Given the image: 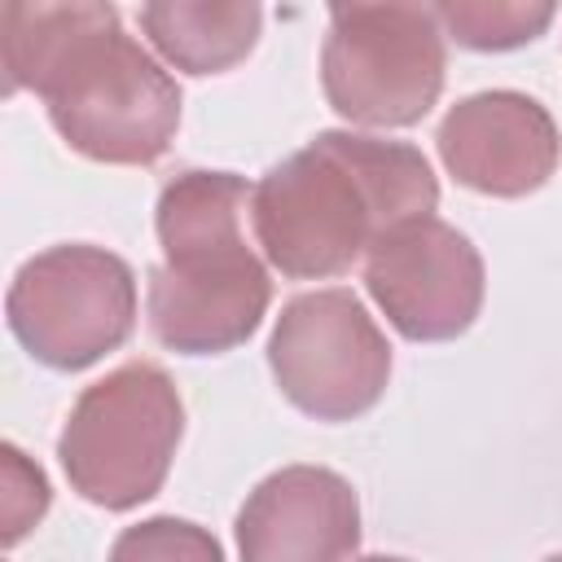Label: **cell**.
Masks as SVG:
<instances>
[{"label":"cell","instance_id":"obj_10","mask_svg":"<svg viewBox=\"0 0 562 562\" xmlns=\"http://www.w3.org/2000/svg\"><path fill=\"white\" fill-rule=\"evenodd\" d=\"M246 562H334L360 553L356 487L325 465H281L233 522Z\"/></svg>","mask_w":562,"mask_h":562},{"label":"cell","instance_id":"obj_9","mask_svg":"<svg viewBox=\"0 0 562 562\" xmlns=\"http://www.w3.org/2000/svg\"><path fill=\"white\" fill-rule=\"evenodd\" d=\"M435 149L457 184L487 198H527L558 171L562 136L536 97L487 88L443 114Z\"/></svg>","mask_w":562,"mask_h":562},{"label":"cell","instance_id":"obj_6","mask_svg":"<svg viewBox=\"0 0 562 562\" xmlns=\"http://www.w3.org/2000/svg\"><path fill=\"white\" fill-rule=\"evenodd\" d=\"M4 316L31 360L79 373L132 338L136 277L105 246H48L13 272Z\"/></svg>","mask_w":562,"mask_h":562},{"label":"cell","instance_id":"obj_2","mask_svg":"<svg viewBox=\"0 0 562 562\" xmlns=\"http://www.w3.org/2000/svg\"><path fill=\"white\" fill-rule=\"evenodd\" d=\"M439 180L417 145L316 132L250 189L263 259L290 281L342 277L391 228L435 215Z\"/></svg>","mask_w":562,"mask_h":562},{"label":"cell","instance_id":"obj_14","mask_svg":"<svg viewBox=\"0 0 562 562\" xmlns=\"http://www.w3.org/2000/svg\"><path fill=\"white\" fill-rule=\"evenodd\" d=\"M110 558H189V562H220L224 549L215 536H206L198 522H184V518H149L132 531H123L114 544H110Z\"/></svg>","mask_w":562,"mask_h":562},{"label":"cell","instance_id":"obj_1","mask_svg":"<svg viewBox=\"0 0 562 562\" xmlns=\"http://www.w3.org/2000/svg\"><path fill=\"white\" fill-rule=\"evenodd\" d=\"M4 88L35 92L57 136L105 167L158 162L180 127V83L110 0H4Z\"/></svg>","mask_w":562,"mask_h":562},{"label":"cell","instance_id":"obj_7","mask_svg":"<svg viewBox=\"0 0 562 562\" xmlns=\"http://www.w3.org/2000/svg\"><path fill=\"white\" fill-rule=\"evenodd\" d=\"M277 391L316 422L369 413L391 382V342L351 290H312L281 307L268 338Z\"/></svg>","mask_w":562,"mask_h":562},{"label":"cell","instance_id":"obj_11","mask_svg":"<svg viewBox=\"0 0 562 562\" xmlns=\"http://www.w3.org/2000/svg\"><path fill=\"white\" fill-rule=\"evenodd\" d=\"M263 31V0H145L140 35L184 75H224L250 57Z\"/></svg>","mask_w":562,"mask_h":562},{"label":"cell","instance_id":"obj_13","mask_svg":"<svg viewBox=\"0 0 562 562\" xmlns=\"http://www.w3.org/2000/svg\"><path fill=\"white\" fill-rule=\"evenodd\" d=\"M0 465H4V479H0V487H4V496H0V527L4 531H0V540H4V549H13L48 514V479L13 443L0 448Z\"/></svg>","mask_w":562,"mask_h":562},{"label":"cell","instance_id":"obj_12","mask_svg":"<svg viewBox=\"0 0 562 562\" xmlns=\"http://www.w3.org/2000/svg\"><path fill=\"white\" fill-rule=\"evenodd\" d=\"M448 40L474 53H514L540 40L558 13V0H435Z\"/></svg>","mask_w":562,"mask_h":562},{"label":"cell","instance_id":"obj_8","mask_svg":"<svg viewBox=\"0 0 562 562\" xmlns=\"http://www.w3.org/2000/svg\"><path fill=\"white\" fill-rule=\"evenodd\" d=\"M364 290L408 342H448L479 321L483 255L439 215H417L369 246Z\"/></svg>","mask_w":562,"mask_h":562},{"label":"cell","instance_id":"obj_5","mask_svg":"<svg viewBox=\"0 0 562 562\" xmlns=\"http://www.w3.org/2000/svg\"><path fill=\"white\" fill-rule=\"evenodd\" d=\"M448 48L435 0H347L321 44L325 101L356 127H413L443 92Z\"/></svg>","mask_w":562,"mask_h":562},{"label":"cell","instance_id":"obj_4","mask_svg":"<svg viewBox=\"0 0 562 562\" xmlns=\"http://www.w3.org/2000/svg\"><path fill=\"white\" fill-rule=\"evenodd\" d=\"M180 435L184 404L171 373L132 360L79 391L57 435V461L88 505L123 514L162 492Z\"/></svg>","mask_w":562,"mask_h":562},{"label":"cell","instance_id":"obj_3","mask_svg":"<svg viewBox=\"0 0 562 562\" xmlns=\"http://www.w3.org/2000/svg\"><path fill=\"white\" fill-rule=\"evenodd\" d=\"M246 206L250 184L233 171H180L162 184L154 206L162 263L149 268L145 321L167 351L220 356L259 329L272 277L246 246Z\"/></svg>","mask_w":562,"mask_h":562}]
</instances>
